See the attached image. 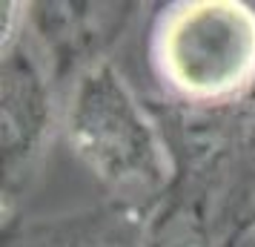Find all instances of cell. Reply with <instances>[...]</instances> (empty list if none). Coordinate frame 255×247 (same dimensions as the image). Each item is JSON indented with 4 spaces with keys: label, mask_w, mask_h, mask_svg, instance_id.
<instances>
[{
    "label": "cell",
    "mask_w": 255,
    "mask_h": 247,
    "mask_svg": "<svg viewBox=\"0 0 255 247\" xmlns=\"http://www.w3.org/2000/svg\"><path fill=\"white\" fill-rule=\"evenodd\" d=\"M155 63L186 98L218 101L255 78V12L241 3H189L163 17Z\"/></svg>",
    "instance_id": "obj_2"
},
{
    "label": "cell",
    "mask_w": 255,
    "mask_h": 247,
    "mask_svg": "<svg viewBox=\"0 0 255 247\" xmlns=\"http://www.w3.org/2000/svg\"><path fill=\"white\" fill-rule=\"evenodd\" d=\"M49 86L37 60L23 46L3 49V173L14 178L32 161L49 130Z\"/></svg>",
    "instance_id": "obj_3"
},
{
    "label": "cell",
    "mask_w": 255,
    "mask_h": 247,
    "mask_svg": "<svg viewBox=\"0 0 255 247\" xmlns=\"http://www.w3.org/2000/svg\"><path fill=\"white\" fill-rule=\"evenodd\" d=\"M66 135L72 153L106 184H158L166 173L158 132L109 63H95L81 75Z\"/></svg>",
    "instance_id": "obj_1"
}]
</instances>
